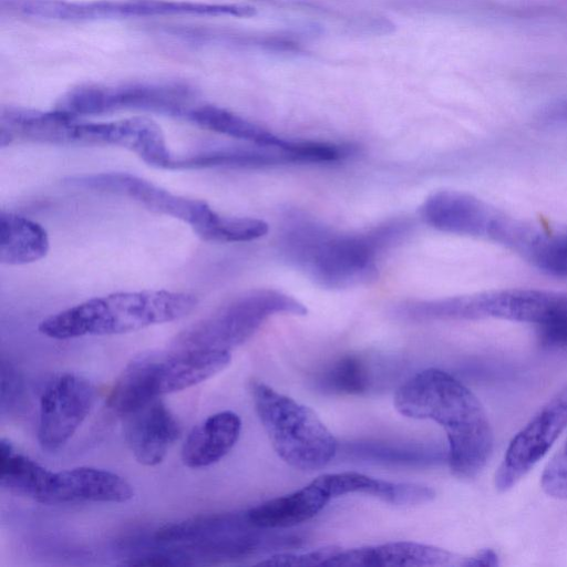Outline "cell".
<instances>
[{
    "mask_svg": "<svg viewBox=\"0 0 567 567\" xmlns=\"http://www.w3.org/2000/svg\"><path fill=\"white\" fill-rule=\"evenodd\" d=\"M542 487L551 497L567 499V454H556L545 467Z\"/></svg>",
    "mask_w": 567,
    "mask_h": 567,
    "instance_id": "31",
    "label": "cell"
},
{
    "mask_svg": "<svg viewBox=\"0 0 567 567\" xmlns=\"http://www.w3.org/2000/svg\"><path fill=\"white\" fill-rule=\"evenodd\" d=\"M374 359L363 354H344L327 364L315 378L318 391L329 395H365L381 383L382 371Z\"/></svg>",
    "mask_w": 567,
    "mask_h": 567,
    "instance_id": "23",
    "label": "cell"
},
{
    "mask_svg": "<svg viewBox=\"0 0 567 567\" xmlns=\"http://www.w3.org/2000/svg\"><path fill=\"white\" fill-rule=\"evenodd\" d=\"M341 550L340 547L329 545L307 553L282 551L270 555L260 560L258 565L262 566H284V567H313L327 566L328 563Z\"/></svg>",
    "mask_w": 567,
    "mask_h": 567,
    "instance_id": "28",
    "label": "cell"
},
{
    "mask_svg": "<svg viewBox=\"0 0 567 567\" xmlns=\"http://www.w3.org/2000/svg\"><path fill=\"white\" fill-rule=\"evenodd\" d=\"M96 399L94 385L75 373L54 378L40 398L38 442L47 452L61 450L91 412Z\"/></svg>",
    "mask_w": 567,
    "mask_h": 567,
    "instance_id": "11",
    "label": "cell"
},
{
    "mask_svg": "<svg viewBox=\"0 0 567 567\" xmlns=\"http://www.w3.org/2000/svg\"><path fill=\"white\" fill-rule=\"evenodd\" d=\"M9 7L23 16L58 21H93L162 16L247 18L256 14V9L246 4L171 0L89 2L11 0Z\"/></svg>",
    "mask_w": 567,
    "mask_h": 567,
    "instance_id": "8",
    "label": "cell"
},
{
    "mask_svg": "<svg viewBox=\"0 0 567 567\" xmlns=\"http://www.w3.org/2000/svg\"><path fill=\"white\" fill-rule=\"evenodd\" d=\"M497 554L489 548L482 549L472 556L463 557L462 566L477 567V566H498Z\"/></svg>",
    "mask_w": 567,
    "mask_h": 567,
    "instance_id": "32",
    "label": "cell"
},
{
    "mask_svg": "<svg viewBox=\"0 0 567 567\" xmlns=\"http://www.w3.org/2000/svg\"><path fill=\"white\" fill-rule=\"evenodd\" d=\"M68 145L120 146L161 168H169L174 158L161 126L144 116L111 122H85L76 117L69 130Z\"/></svg>",
    "mask_w": 567,
    "mask_h": 567,
    "instance_id": "13",
    "label": "cell"
},
{
    "mask_svg": "<svg viewBox=\"0 0 567 567\" xmlns=\"http://www.w3.org/2000/svg\"><path fill=\"white\" fill-rule=\"evenodd\" d=\"M64 183L128 197L154 213L188 224L206 241L244 243L265 234V224L259 218L220 215L205 200L174 194L134 174L107 172L74 175L65 178Z\"/></svg>",
    "mask_w": 567,
    "mask_h": 567,
    "instance_id": "3",
    "label": "cell"
},
{
    "mask_svg": "<svg viewBox=\"0 0 567 567\" xmlns=\"http://www.w3.org/2000/svg\"><path fill=\"white\" fill-rule=\"evenodd\" d=\"M515 250L540 270L567 277V229L547 233L526 224Z\"/></svg>",
    "mask_w": 567,
    "mask_h": 567,
    "instance_id": "27",
    "label": "cell"
},
{
    "mask_svg": "<svg viewBox=\"0 0 567 567\" xmlns=\"http://www.w3.org/2000/svg\"><path fill=\"white\" fill-rule=\"evenodd\" d=\"M563 451L567 454V442H566Z\"/></svg>",
    "mask_w": 567,
    "mask_h": 567,
    "instance_id": "34",
    "label": "cell"
},
{
    "mask_svg": "<svg viewBox=\"0 0 567 567\" xmlns=\"http://www.w3.org/2000/svg\"><path fill=\"white\" fill-rule=\"evenodd\" d=\"M124 419L126 444L136 461L146 466L159 464L181 434L177 419L161 398L131 411Z\"/></svg>",
    "mask_w": 567,
    "mask_h": 567,
    "instance_id": "14",
    "label": "cell"
},
{
    "mask_svg": "<svg viewBox=\"0 0 567 567\" xmlns=\"http://www.w3.org/2000/svg\"><path fill=\"white\" fill-rule=\"evenodd\" d=\"M279 313L303 316L307 308L274 289L249 290L184 329L171 349L230 351L246 342L269 317Z\"/></svg>",
    "mask_w": 567,
    "mask_h": 567,
    "instance_id": "7",
    "label": "cell"
},
{
    "mask_svg": "<svg viewBox=\"0 0 567 567\" xmlns=\"http://www.w3.org/2000/svg\"><path fill=\"white\" fill-rule=\"evenodd\" d=\"M230 351L176 350L136 357L121 372L107 396L109 408L124 416L148 401L197 385L226 369Z\"/></svg>",
    "mask_w": 567,
    "mask_h": 567,
    "instance_id": "4",
    "label": "cell"
},
{
    "mask_svg": "<svg viewBox=\"0 0 567 567\" xmlns=\"http://www.w3.org/2000/svg\"><path fill=\"white\" fill-rule=\"evenodd\" d=\"M240 416L229 410L207 416L193 427L182 447V461L190 468H202L220 461L237 443Z\"/></svg>",
    "mask_w": 567,
    "mask_h": 567,
    "instance_id": "19",
    "label": "cell"
},
{
    "mask_svg": "<svg viewBox=\"0 0 567 567\" xmlns=\"http://www.w3.org/2000/svg\"><path fill=\"white\" fill-rule=\"evenodd\" d=\"M133 495L132 485L118 474L91 466H79L53 472L44 504L125 503Z\"/></svg>",
    "mask_w": 567,
    "mask_h": 567,
    "instance_id": "15",
    "label": "cell"
},
{
    "mask_svg": "<svg viewBox=\"0 0 567 567\" xmlns=\"http://www.w3.org/2000/svg\"><path fill=\"white\" fill-rule=\"evenodd\" d=\"M249 392L277 455L300 471H316L338 454L339 443L315 411L252 379Z\"/></svg>",
    "mask_w": 567,
    "mask_h": 567,
    "instance_id": "5",
    "label": "cell"
},
{
    "mask_svg": "<svg viewBox=\"0 0 567 567\" xmlns=\"http://www.w3.org/2000/svg\"><path fill=\"white\" fill-rule=\"evenodd\" d=\"M50 248L47 230L24 216L1 210L0 262L20 266L45 257Z\"/></svg>",
    "mask_w": 567,
    "mask_h": 567,
    "instance_id": "24",
    "label": "cell"
},
{
    "mask_svg": "<svg viewBox=\"0 0 567 567\" xmlns=\"http://www.w3.org/2000/svg\"><path fill=\"white\" fill-rule=\"evenodd\" d=\"M155 539L176 546L192 560L196 556L244 559L260 554H275L286 545L282 533L254 525L246 512L202 515L166 524L157 529Z\"/></svg>",
    "mask_w": 567,
    "mask_h": 567,
    "instance_id": "6",
    "label": "cell"
},
{
    "mask_svg": "<svg viewBox=\"0 0 567 567\" xmlns=\"http://www.w3.org/2000/svg\"><path fill=\"white\" fill-rule=\"evenodd\" d=\"M464 556L415 542H390L341 550L328 567L462 566Z\"/></svg>",
    "mask_w": 567,
    "mask_h": 567,
    "instance_id": "16",
    "label": "cell"
},
{
    "mask_svg": "<svg viewBox=\"0 0 567 567\" xmlns=\"http://www.w3.org/2000/svg\"><path fill=\"white\" fill-rule=\"evenodd\" d=\"M193 100L194 92L178 83L87 84L66 92L55 109L79 117L123 110L185 117Z\"/></svg>",
    "mask_w": 567,
    "mask_h": 567,
    "instance_id": "9",
    "label": "cell"
},
{
    "mask_svg": "<svg viewBox=\"0 0 567 567\" xmlns=\"http://www.w3.org/2000/svg\"><path fill=\"white\" fill-rule=\"evenodd\" d=\"M567 426V385L513 437L495 474V486H515L548 452Z\"/></svg>",
    "mask_w": 567,
    "mask_h": 567,
    "instance_id": "12",
    "label": "cell"
},
{
    "mask_svg": "<svg viewBox=\"0 0 567 567\" xmlns=\"http://www.w3.org/2000/svg\"><path fill=\"white\" fill-rule=\"evenodd\" d=\"M550 116L560 122L567 123V102L561 103L551 110Z\"/></svg>",
    "mask_w": 567,
    "mask_h": 567,
    "instance_id": "33",
    "label": "cell"
},
{
    "mask_svg": "<svg viewBox=\"0 0 567 567\" xmlns=\"http://www.w3.org/2000/svg\"><path fill=\"white\" fill-rule=\"evenodd\" d=\"M189 122L205 130L246 141L250 144L287 147L288 141L226 109L200 104L185 115Z\"/></svg>",
    "mask_w": 567,
    "mask_h": 567,
    "instance_id": "26",
    "label": "cell"
},
{
    "mask_svg": "<svg viewBox=\"0 0 567 567\" xmlns=\"http://www.w3.org/2000/svg\"><path fill=\"white\" fill-rule=\"evenodd\" d=\"M23 380L18 369L8 360L1 359V413H12L23 402Z\"/></svg>",
    "mask_w": 567,
    "mask_h": 567,
    "instance_id": "30",
    "label": "cell"
},
{
    "mask_svg": "<svg viewBox=\"0 0 567 567\" xmlns=\"http://www.w3.org/2000/svg\"><path fill=\"white\" fill-rule=\"evenodd\" d=\"M293 163L285 147L257 145L228 146L174 157L169 169H199L212 167H264Z\"/></svg>",
    "mask_w": 567,
    "mask_h": 567,
    "instance_id": "22",
    "label": "cell"
},
{
    "mask_svg": "<svg viewBox=\"0 0 567 567\" xmlns=\"http://www.w3.org/2000/svg\"><path fill=\"white\" fill-rule=\"evenodd\" d=\"M330 499L329 493L315 478L292 493L249 508L246 514L260 528L285 529L315 517Z\"/></svg>",
    "mask_w": 567,
    "mask_h": 567,
    "instance_id": "20",
    "label": "cell"
},
{
    "mask_svg": "<svg viewBox=\"0 0 567 567\" xmlns=\"http://www.w3.org/2000/svg\"><path fill=\"white\" fill-rule=\"evenodd\" d=\"M540 344L548 349H567V295L561 298L553 315L537 326Z\"/></svg>",
    "mask_w": 567,
    "mask_h": 567,
    "instance_id": "29",
    "label": "cell"
},
{
    "mask_svg": "<svg viewBox=\"0 0 567 567\" xmlns=\"http://www.w3.org/2000/svg\"><path fill=\"white\" fill-rule=\"evenodd\" d=\"M317 481L331 498L347 494H364L395 506H415L435 497L433 488L416 483H396L374 478L358 472L327 473Z\"/></svg>",
    "mask_w": 567,
    "mask_h": 567,
    "instance_id": "18",
    "label": "cell"
},
{
    "mask_svg": "<svg viewBox=\"0 0 567 567\" xmlns=\"http://www.w3.org/2000/svg\"><path fill=\"white\" fill-rule=\"evenodd\" d=\"M382 228L365 235H338L306 241L302 252L312 276L327 287H348L377 277V254L384 238Z\"/></svg>",
    "mask_w": 567,
    "mask_h": 567,
    "instance_id": "10",
    "label": "cell"
},
{
    "mask_svg": "<svg viewBox=\"0 0 567 567\" xmlns=\"http://www.w3.org/2000/svg\"><path fill=\"white\" fill-rule=\"evenodd\" d=\"M197 305V297L188 292L120 291L56 312L42 320L38 330L55 340L122 334L182 319Z\"/></svg>",
    "mask_w": 567,
    "mask_h": 567,
    "instance_id": "2",
    "label": "cell"
},
{
    "mask_svg": "<svg viewBox=\"0 0 567 567\" xmlns=\"http://www.w3.org/2000/svg\"><path fill=\"white\" fill-rule=\"evenodd\" d=\"M393 403L402 415L432 420L444 429L454 476L474 478L485 467L493 431L478 399L456 378L434 368L420 371L398 388Z\"/></svg>",
    "mask_w": 567,
    "mask_h": 567,
    "instance_id": "1",
    "label": "cell"
},
{
    "mask_svg": "<svg viewBox=\"0 0 567 567\" xmlns=\"http://www.w3.org/2000/svg\"><path fill=\"white\" fill-rule=\"evenodd\" d=\"M421 216L433 228L466 236H488L497 213L478 198L456 190H440L421 207Z\"/></svg>",
    "mask_w": 567,
    "mask_h": 567,
    "instance_id": "17",
    "label": "cell"
},
{
    "mask_svg": "<svg viewBox=\"0 0 567 567\" xmlns=\"http://www.w3.org/2000/svg\"><path fill=\"white\" fill-rule=\"evenodd\" d=\"M53 472L0 440V485L10 493L44 504Z\"/></svg>",
    "mask_w": 567,
    "mask_h": 567,
    "instance_id": "25",
    "label": "cell"
},
{
    "mask_svg": "<svg viewBox=\"0 0 567 567\" xmlns=\"http://www.w3.org/2000/svg\"><path fill=\"white\" fill-rule=\"evenodd\" d=\"M339 451L352 462L384 466L423 467L447 460L439 446L429 443L355 440L346 442Z\"/></svg>",
    "mask_w": 567,
    "mask_h": 567,
    "instance_id": "21",
    "label": "cell"
}]
</instances>
